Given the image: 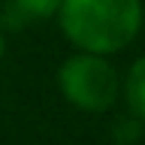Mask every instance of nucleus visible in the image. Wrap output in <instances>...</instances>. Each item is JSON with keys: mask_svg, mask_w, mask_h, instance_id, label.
<instances>
[{"mask_svg": "<svg viewBox=\"0 0 145 145\" xmlns=\"http://www.w3.org/2000/svg\"><path fill=\"white\" fill-rule=\"evenodd\" d=\"M54 18L76 52L112 57L139 36L145 6L142 0H61Z\"/></svg>", "mask_w": 145, "mask_h": 145, "instance_id": "nucleus-1", "label": "nucleus"}, {"mask_svg": "<svg viewBox=\"0 0 145 145\" xmlns=\"http://www.w3.org/2000/svg\"><path fill=\"white\" fill-rule=\"evenodd\" d=\"M121 97L130 109V118L145 124V54H139L130 63L127 76L121 79Z\"/></svg>", "mask_w": 145, "mask_h": 145, "instance_id": "nucleus-3", "label": "nucleus"}, {"mask_svg": "<svg viewBox=\"0 0 145 145\" xmlns=\"http://www.w3.org/2000/svg\"><path fill=\"white\" fill-rule=\"evenodd\" d=\"M3 6H6L9 18H15L18 24H27V21L54 18L61 9V0H3Z\"/></svg>", "mask_w": 145, "mask_h": 145, "instance_id": "nucleus-4", "label": "nucleus"}, {"mask_svg": "<svg viewBox=\"0 0 145 145\" xmlns=\"http://www.w3.org/2000/svg\"><path fill=\"white\" fill-rule=\"evenodd\" d=\"M57 91L79 112H106L121 97V76L109 57L72 52L57 70Z\"/></svg>", "mask_w": 145, "mask_h": 145, "instance_id": "nucleus-2", "label": "nucleus"}, {"mask_svg": "<svg viewBox=\"0 0 145 145\" xmlns=\"http://www.w3.org/2000/svg\"><path fill=\"white\" fill-rule=\"evenodd\" d=\"M6 57V36H3V30H0V61Z\"/></svg>", "mask_w": 145, "mask_h": 145, "instance_id": "nucleus-5", "label": "nucleus"}]
</instances>
